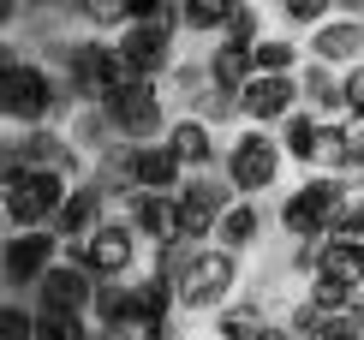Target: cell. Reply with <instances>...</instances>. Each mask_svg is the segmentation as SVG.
Returning a JSON list of instances; mask_svg holds the SVG:
<instances>
[{"mask_svg":"<svg viewBox=\"0 0 364 340\" xmlns=\"http://www.w3.org/2000/svg\"><path fill=\"white\" fill-rule=\"evenodd\" d=\"M346 114L364 119V60H358V66H346Z\"/></svg>","mask_w":364,"mask_h":340,"instance_id":"40","label":"cell"},{"mask_svg":"<svg viewBox=\"0 0 364 340\" xmlns=\"http://www.w3.org/2000/svg\"><path fill=\"white\" fill-rule=\"evenodd\" d=\"M0 340H36V311H24L18 299L0 304Z\"/></svg>","mask_w":364,"mask_h":340,"instance_id":"38","label":"cell"},{"mask_svg":"<svg viewBox=\"0 0 364 340\" xmlns=\"http://www.w3.org/2000/svg\"><path fill=\"white\" fill-rule=\"evenodd\" d=\"M353 191H358V179H346V174H311L299 191H287V203H281L287 239H323Z\"/></svg>","mask_w":364,"mask_h":340,"instance_id":"4","label":"cell"},{"mask_svg":"<svg viewBox=\"0 0 364 340\" xmlns=\"http://www.w3.org/2000/svg\"><path fill=\"white\" fill-rule=\"evenodd\" d=\"M341 174L364 179V119H353V114L341 119Z\"/></svg>","mask_w":364,"mask_h":340,"instance_id":"32","label":"cell"},{"mask_svg":"<svg viewBox=\"0 0 364 340\" xmlns=\"http://www.w3.org/2000/svg\"><path fill=\"white\" fill-rule=\"evenodd\" d=\"M311 60H323V66H358L364 60V18H328V24H316L311 30Z\"/></svg>","mask_w":364,"mask_h":340,"instance_id":"16","label":"cell"},{"mask_svg":"<svg viewBox=\"0 0 364 340\" xmlns=\"http://www.w3.org/2000/svg\"><path fill=\"white\" fill-rule=\"evenodd\" d=\"M251 60H257V72H299V42L293 36H263L251 48Z\"/></svg>","mask_w":364,"mask_h":340,"instance_id":"30","label":"cell"},{"mask_svg":"<svg viewBox=\"0 0 364 340\" xmlns=\"http://www.w3.org/2000/svg\"><path fill=\"white\" fill-rule=\"evenodd\" d=\"M299 90H305V107H311V114L346 119V72H341V66H323V60L299 66Z\"/></svg>","mask_w":364,"mask_h":340,"instance_id":"17","label":"cell"},{"mask_svg":"<svg viewBox=\"0 0 364 340\" xmlns=\"http://www.w3.org/2000/svg\"><path fill=\"white\" fill-rule=\"evenodd\" d=\"M72 262H84L96 281H132V269H138V227L132 221H102L90 239L66 245Z\"/></svg>","mask_w":364,"mask_h":340,"instance_id":"8","label":"cell"},{"mask_svg":"<svg viewBox=\"0 0 364 340\" xmlns=\"http://www.w3.org/2000/svg\"><path fill=\"white\" fill-rule=\"evenodd\" d=\"M18 18H24V0H0V24L12 30V24H18Z\"/></svg>","mask_w":364,"mask_h":340,"instance_id":"41","label":"cell"},{"mask_svg":"<svg viewBox=\"0 0 364 340\" xmlns=\"http://www.w3.org/2000/svg\"><path fill=\"white\" fill-rule=\"evenodd\" d=\"M90 179H96L108 197H119V203H126V197L138 191V144H114V149H102V156H96V174H90Z\"/></svg>","mask_w":364,"mask_h":340,"instance_id":"22","label":"cell"},{"mask_svg":"<svg viewBox=\"0 0 364 340\" xmlns=\"http://www.w3.org/2000/svg\"><path fill=\"white\" fill-rule=\"evenodd\" d=\"M353 340H364V334H353Z\"/></svg>","mask_w":364,"mask_h":340,"instance_id":"47","label":"cell"},{"mask_svg":"<svg viewBox=\"0 0 364 340\" xmlns=\"http://www.w3.org/2000/svg\"><path fill=\"white\" fill-rule=\"evenodd\" d=\"M66 78H54L48 66H36V60H24L18 48L0 54V114L12 119L18 132L30 126H48L54 107H66Z\"/></svg>","mask_w":364,"mask_h":340,"instance_id":"1","label":"cell"},{"mask_svg":"<svg viewBox=\"0 0 364 340\" xmlns=\"http://www.w3.org/2000/svg\"><path fill=\"white\" fill-rule=\"evenodd\" d=\"M316 275H328V281H341V287L358 292V287H364V245L328 233V239H323V262H316Z\"/></svg>","mask_w":364,"mask_h":340,"instance_id":"24","label":"cell"},{"mask_svg":"<svg viewBox=\"0 0 364 340\" xmlns=\"http://www.w3.org/2000/svg\"><path fill=\"white\" fill-rule=\"evenodd\" d=\"M335 239H353V245H364V179H358V191L341 203V215H335V227H328Z\"/></svg>","mask_w":364,"mask_h":340,"instance_id":"34","label":"cell"},{"mask_svg":"<svg viewBox=\"0 0 364 340\" xmlns=\"http://www.w3.org/2000/svg\"><path fill=\"white\" fill-rule=\"evenodd\" d=\"M126 24H173V30H186L179 0H126Z\"/></svg>","mask_w":364,"mask_h":340,"instance_id":"33","label":"cell"},{"mask_svg":"<svg viewBox=\"0 0 364 340\" xmlns=\"http://www.w3.org/2000/svg\"><path fill=\"white\" fill-rule=\"evenodd\" d=\"M126 221L138 227L144 245L179 239V191H132L126 197Z\"/></svg>","mask_w":364,"mask_h":340,"instance_id":"14","label":"cell"},{"mask_svg":"<svg viewBox=\"0 0 364 340\" xmlns=\"http://www.w3.org/2000/svg\"><path fill=\"white\" fill-rule=\"evenodd\" d=\"M173 36H179L173 24H119L114 48L126 54V66L138 72V78H168V72L179 66L173 60Z\"/></svg>","mask_w":364,"mask_h":340,"instance_id":"12","label":"cell"},{"mask_svg":"<svg viewBox=\"0 0 364 340\" xmlns=\"http://www.w3.org/2000/svg\"><path fill=\"white\" fill-rule=\"evenodd\" d=\"M60 78H66L72 102H102L108 90H119L126 78H138V72L126 66V54H119L114 42L84 36V42H72V48H66V60H60Z\"/></svg>","mask_w":364,"mask_h":340,"instance_id":"6","label":"cell"},{"mask_svg":"<svg viewBox=\"0 0 364 340\" xmlns=\"http://www.w3.org/2000/svg\"><path fill=\"white\" fill-rule=\"evenodd\" d=\"M209 329H215V340H257V334L269 329V317H263V304H257V299H227Z\"/></svg>","mask_w":364,"mask_h":340,"instance_id":"25","label":"cell"},{"mask_svg":"<svg viewBox=\"0 0 364 340\" xmlns=\"http://www.w3.org/2000/svg\"><path fill=\"white\" fill-rule=\"evenodd\" d=\"M108 203H114V197L102 191L96 179H78V185H72V197H66V203H60V215H54V233L66 239V245L90 239L102 221H108Z\"/></svg>","mask_w":364,"mask_h":340,"instance_id":"13","label":"cell"},{"mask_svg":"<svg viewBox=\"0 0 364 340\" xmlns=\"http://www.w3.org/2000/svg\"><path fill=\"white\" fill-rule=\"evenodd\" d=\"M102 114L114 119L119 144H156L168 137V102H161V78H126L119 90L102 96Z\"/></svg>","mask_w":364,"mask_h":340,"instance_id":"3","label":"cell"},{"mask_svg":"<svg viewBox=\"0 0 364 340\" xmlns=\"http://www.w3.org/2000/svg\"><path fill=\"white\" fill-rule=\"evenodd\" d=\"M215 90H221V84L209 78V60H179V66H173V96L186 102V114H197Z\"/></svg>","mask_w":364,"mask_h":340,"instance_id":"28","label":"cell"},{"mask_svg":"<svg viewBox=\"0 0 364 340\" xmlns=\"http://www.w3.org/2000/svg\"><path fill=\"white\" fill-rule=\"evenodd\" d=\"M323 126L328 119L323 114H311V107H299V114H287L281 119V149H287V161H299V167H316L323 161Z\"/></svg>","mask_w":364,"mask_h":340,"instance_id":"19","label":"cell"},{"mask_svg":"<svg viewBox=\"0 0 364 340\" xmlns=\"http://www.w3.org/2000/svg\"><path fill=\"white\" fill-rule=\"evenodd\" d=\"M66 257V239L54 233V227H18V233L6 239V251H0V269H6V287L12 292H36V281L54 269V262Z\"/></svg>","mask_w":364,"mask_h":340,"instance_id":"9","label":"cell"},{"mask_svg":"<svg viewBox=\"0 0 364 340\" xmlns=\"http://www.w3.org/2000/svg\"><path fill=\"white\" fill-rule=\"evenodd\" d=\"M96 340H144L138 329H96Z\"/></svg>","mask_w":364,"mask_h":340,"instance_id":"43","label":"cell"},{"mask_svg":"<svg viewBox=\"0 0 364 340\" xmlns=\"http://www.w3.org/2000/svg\"><path fill=\"white\" fill-rule=\"evenodd\" d=\"M72 12H78L84 24H96V30L126 24V0H72Z\"/></svg>","mask_w":364,"mask_h":340,"instance_id":"36","label":"cell"},{"mask_svg":"<svg viewBox=\"0 0 364 340\" xmlns=\"http://www.w3.org/2000/svg\"><path fill=\"white\" fill-rule=\"evenodd\" d=\"M233 287H239V251L203 245L179 275V311H221L233 299Z\"/></svg>","mask_w":364,"mask_h":340,"instance_id":"7","label":"cell"},{"mask_svg":"<svg viewBox=\"0 0 364 340\" xmlns=\"http://www.w3.org/2000/svg\"><path fill=\"white\" fill-rule=\"evenodd\" d=\"M328 12H335V0H281V18H287V24H299V30L328 24Z\"/></svg>","mask_w":364,"mask_h":340,"instance_id":"37","label":"cell"},{"mask_svg":"<svg viewBox=\"0 0 364 340\" xmlns=\"http://www.w3.org/2000/svg\"><path fill=\"white\" fill-rule=\"evenodd\" d=\"M257 340H299V334H293V329H287V322H269V329H263V334H257Z\"/></svg>","mask_w":364,"mask_h":340,"instance_id":"42","label":"cell"},{"mask_svg":"<svg viewBox=\"0 0 364 340\" xmlns=\"http://www.w3.org/2000/svg\"><path fill=\"white\" fill-rule=\"evenodd\" d=\"M239 0H179V18H186V30H227V18H233Z\"/></svg>","mask_w":364,"mask_h":340,"instance_id":"29","label":"cell"},{"mask_svg":"<svg viewBox=\"0 0 364 340\" xmlns=\"http://www.w3.org/2000/svg\"><path fill=\"white\" fill-rule=\"evenodd\" d=\"M66 174H48V167H24V161H0V203H6V221L12 233L18 227H54L60 203L72 197Z\"/></svg>","mask_w":364,"mask_h":340,"instance_id":"2","label":"cell"},{"mask_svg":"<svg viewBox=\"0 0 364 340\" xmlns=\"http://www.w3.org/2000/svg\"><path fill=\"white\" fill-rule=\"evenodd\" d=\"M335 6L346 12V18H364V0H335Z\"/></svg>","mask_w":364,"mask_h":340,"instance_id":"44","label":"cell"},{"mask_svg":"<svg viewBox=\"0 0 364 340\" xmlns=\"http://www.w3.org/2000/svg\"><path fill=\"white\" fill-rule=\"evenodd\" d=\"M90 322L96 329H138V287L132 281H96Z\"/></svg>","mask_w":364,"mask_h":340,"instance_id":"21","label":"cell"},{"mask_svg":"<svg viewBox=\"0 0 364 340\" xmlns=\"http://www.w3.org/2000/svg\"><path fill=\"white\" fill-rule=\"evenodd\" d=\"M323 317H328L323 304H311V299H299L293 311H287V329H293L299 340H311V334H316V322H323Z\"/></svg>","mask_w":364,"mask_h":340,"instance_id":"39","label":"cell"},{"mask_svg":"<svg viewBox=\"0 0 364 340\" xmlns=\"http://www.w3.org/2000/svg\"><path fill=\"white\" fill-rule=\"evenodd\" d=\"M221 42H239V48H257V42H263V12H257L251 0H239V6H233V18H227V30H221Z\"/></svg>","mask_w":364,"mask_h":340,"instance_id":"31","label":"cell"},{"mask_svg":"<svg viewBox=\"0 0 364 340\" xmlns=\"http://www.w3.org/2000/svg\"><path fill=\"white\" fill-rule=\"evenodd\" d=\"M168 149L186 161V174H197V167H215V161H221V149H215V126H209V119H197V114H179L173 126H168Z\"/></svg>","mask_w":364,"mask_h":340,"instance_id":"18","label":"cell"},{"mask_svg":"<svg viewBox=\"0 0 364 340\" xmlns=\"http://www.w3.org/2000/svg\"><path fill=\"white\" fill-rule=\"evenodd\" d=\"M263 221H269V215L257 209V197H239V203L221 215V227H215V245H227V251H239V257H245L251 245L263 239Z\"/></svg>","mask_w":364,"mask_h":340,"instance_id":"23","label":"cell"},{"mask_svg":"<svg viewBox=\"0 0 364 340\" xmlns=\"http://www.w3.org/2000/svg\"><path fill=\"white\" fill-rule=\"evenodd\" d=\"M36 340H96V322H90V311L36 304Z\"/></svg>","mask_w":364,"mask_h":340,"instance_id":"27","label":"cell"},{"mask_svg":"<svg viewBox=\"0 0 364 340\" xmlns=\"http://www.w3.org/2000/svg\"><path fill=\"white\" fill-rule=\"evenodd\" d=\"M209 78H215L221 90H245L257 78L251 48H239V42H215V48H209Z\"/></svg>","mask_w":364,"mask_h":340,"instance_id":"26","label":"cell"},{"mask_svg":"<svg viewBox=\"0 0 364 340\" xmlns=\"http://www.w3.org/2000/svg\"><path fill=\"white\" fill-rule=\"evenodd\" d=\"M6 161H24V167H48V174H66V179H78V174H84V149L72 144L66 132H54V126H30V132H12V137H6Z\"/></svg>","mask_w":364,"mask_h":340,"instance_id":"11","label":"cell"},{"mask_svg":"<svg viewBox=\"0 0 364 340\" xmlns=\"http://www.w3.org/2000/svg\"><path fill=\"white\" fill-rule=\"evenodd\" d=\"M281 161H287L281 137H275V132H263V126L233 132V144L221 149V174L233 179V191H239V197H263L269 185L281 179Z\"/></svg>","mask_w":364,"mask_h":340,"instance_id":"5","label":"cell"},{"mask_svg":"<svg viewBox=\"0 0 364 340\" xmlns=\"http://www.w3.org/2000/svg\"><path fill=\"white\" fill-rule=\"evenodd\" d=\"M186 185V161L168 149V137L138 144V191H179Z\"/></svg>","mask_w":364,"mask_h":340,"instance_id":"20","label":"cell"},{"mask_svg":"<svg viewBox=\"0 0 364 340\" xmlns=\"http://www.w3.org/2000/svg\"><path fill=\"white\" fill-rule=\"evenodd\" d=\"M54 6H72V0H54Z\"/></svg>","mask_w":364,"mask_h":340,"instance_id":"46","label":"cell"},{"mask_svg":"<svg viewBox=\"0 0 364 340\" xmlns=\"http://www.w3.org/2000/svg\"><path fill=\"white\" fill-rule=\"evenodd\" d=\"M299 107H305L299 72H257V78L239 90V119H251V126H281Z\"/></svg>","mask_w":364,"mask_h":340,"instance_id":"10","label":"cell"},{"mask_svg":"<svg viewBox=\"0 0 364 340\" xmlns=\"http://www.w3.org/2000/svg\"><path fill=\"white\" fill-rule=\"evenodd\" d=\"M305 299H311V304H323V311H346L358 292H353V287H341V281H328V275H311V281H305Z\"/></svg>","mask_w":364,"mask_h":340,"instance_id":"35","label":"cell"},{"mask_svg":"<svg viewBox=\"0 0 364 340\" xmlns=\"http://www.w3.org/2000/svg\"><path fill=\"white\" fill-rule=\"evenodd\" d=\"M36 304H60V311H90V304H96V275H90L84 262L60 257L54 269L36 281Z\"/></svg>","mask_w":364,"mask_h":340,"instance_id":"15","label":"cell"},{"mask_svg":"<svg viewBox=\"0 0 364 340\" xmlns=\"http://www.w3.org/2000/svg\"><path fill=\"white\" fill-rule=\"evenodd\" d=\"M353 322H358V334H364V287H358V299H353Z\"/></svg>","mask_w":364,"mask_h":340,"instance_id":"45","label":"cell"}]
</instances>
